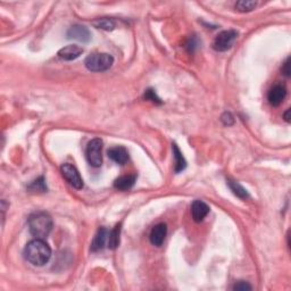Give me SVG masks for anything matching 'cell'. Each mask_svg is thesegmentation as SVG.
<instances>
[{
  "label": "cell",
  "instance_id": "7a4b0ae2",
  "mask_svg": "<svg viewBox=\"0 0 291 291\" xmlns=\"http://www.w3.org/2000/svg\"><path fill=\"white\" fill-rule=\"evenodd\" d=\"M27 224H29L31 234L37 239H44V238L48 237L52 229L51 217L45 212L33 213L27 220Z\"/></svg>",
  "mask_w": 291,
  "mask_h": 291
},
{
  "label": "cell",
  "instance_id": "d6986e66",
  "mask_svg": "<svg viewBox=\"0 0 291 291\" xmlns=\"http://www.w3.org/2000/svg\"><path fill=\"white\" fill-rule=\"evenodd\" d=\"M27 189L31 192H45L47 191V185H45V180L44 177H40L37 180H34L32 183H31Z\"/></svg>",
  "mask_w": 291,
  "mask_h": 291
},
{
  "label": "cell",
  "instance_id": "5b68a950",
  "mask_svg": "<svg viewBox=\"0 0 291 291\" xmlns=\"http://www.w3.org/2000/svg\"><path fill=\"white\" fill-rule=\"evenodd\" d=\"M238 38V32L234 30H227L221 32L219 36L215 38L213 44V48L216 51H226L232 48Z\"/></svg>",
  "mask_w": 291,
  "mask_h": 291
},
{
  "label": "cell",
  "instance_id": "4fadbf2b",
  "mask_svg": "<svg viewBox=\"0 0 291 291\" xmlns=\"http://www.w3.org/2000/svg\"><path fill=\"white\" fill-rule=\"evenodd\" d=\"M108 234H110V231L105 227H100L93 238L92 244H91V250L99 251L104 249V247L108 244Z\"/></svg>",
  "mask_w": 291,
  "mask_h": 291
},
{
  "label": "cell",
  "instance_id": "8992f818",
  "mask_svg": "<svg viewBox=\"0 0 291 291\" xmlns=\"http://www.w3.org/2000/svg\"><path fill=\"white\" fill-rule=\"evenodd\" d=\"M61 171H62L63 177L66 179V181H67L73 188L78 189V190L83 188V180L75 166H73L72 164H67V163L63 164L61 167Z\"/></svg>",
  "mask_w": 291,
  "mask_h": 291
},
{
  "label": "cell",
  "instance_id": "30bf717a",
  "mask_svg": "<svg viewBox=\"0 0 291 291\" xmlns=\"http://www.w3.org/2000/svg\"><path fill=\"white\" fill-rule=\"evenodd\" d=\"M209 213V206L201 201H195L191 205V215L195 222H201Z\"/></svg>",
  "mask_w": 291,
  "mask_h": 291
},
{
  "label": "cell",
  "instance_id": "6da1fadb",
  "mask_svg": "<svg viewBox=\"0 0 291 291\" xmlns=\"http://www.w3.org/2000/svg\"><path fill=\"white\" fill-rule=\"evenodd\" d=\"M24 257L27 262L36 266L47 264L51 257V249L47 243L42 239L30 241L24 249Z\"/></svg>",
  "mask_w": 291,
  "mask_h": 291
},
{
  "label": "cell",
  "instance_id": "44dd1931",
  "mask_svg": "<svg viewBox=\"0 0 291 291\" xmlns=\"http://www.w3.org/2000/svg\"><path fill=\"white\" fill-rule=\"evenodd\" d=\"M143 97H145V99L153 101V103H155V104H162V101H160L158 96H157L156 92L153 89L146 90L145 96H143Z\"/></svg>",
  "mask_w": 291,
  "mask_h": 291
},
{
  "label": "cell",
  "instance_id": "9c48e42d",
  "mask_svg": "<svg viewBox=\"0 0 291 291\" xmlns=\"http://www.w3.org/2000/svg\"><path fill=\"white\" fill-rule=\"evenodd\" d=\"M167 234V226L166 224L164 223H159L153 227L152 232H150L149 239L150 243H152L154 246L159 247L162 246L164 240H165Z\"/></svg>",
  "mask_w": 291,
  "mask_h": 291
},
{
  "label": "cell",
  "instance_id": "5bb4252c",
  "mask_svg": "<svg viewBox=\"0 0 291 291\" xmlns=\"http://www.w3.org/2000/svg\"><path fill=\"white\" fill-rule=\"evenodd\" d=\"M135 180H136L135 175H123V177H120L115 180L114 187L116 188L117 190L128 191L133 187V185H134Z\"/></svg>",
  "mask_w": 291,
  "mask_h": 291
},
{
  "label": "cell",
  "instance_id": "ac0fdd59",
  "mask_svg": "<svg viewBox=\"0 0 291 291\" xmlns=\"http://www.w3.org/2000/svg\"><path fill=\"white\" fill-rule=\"evenodd\" d=\"M93 26H96L97 29H101L105 31H113L115 29V22L112 19L108 17H103V19H98L92 22Z\"/></svg>",
  "mask_w": 291,
  "mask_h": 291
},
{
  "label": "cell",
  "instance_id": "9a60e30c",
  "mask_svg": "<svg viewBox=\"0 0 291 291\" xmlns=\"http://www.w3.org/2000/svg\"><path fill=\"white\" fill-rule=\"evenodd\" d=\"M122 224H117L113 230L108 234V244L107 246L110 249H116L120 246V236H121V229Z\"/></svg>",
  "mask_w": 291,
  "mask_h": 291
},
{
  "label": "cell",
  "instance_id": "8fae6325",
  "mask_svg": "<svg viewBox=\"0 0 291 291\" xmlns=\"http://www.w3.org/2000/svg\"><path fill=\"white\" fill-rule=\"evenodd\" d=\"M83 54V48L76 45H69L58 51V56L64 61H74Z\"/></svg>",
  "mask_w": 291,
  "mask_h": 291
},
{
  "label": "cell",
  "instance_id": "cb8c5ba5",
  "mask_svg": "<svg viewBox=\"0 0 291 291\" xmlns=\"http://www.w3.org/2000/svg\"><path fill=\"white\" fill-rule=\"evenodd\" d=\"M282 73L286 76H290V57L287 58V61L285 62V64H283Z\"/></svg>",
  "mask_w": 291,
  "mask_h": 291
},
{
  "label": "cell",
  "instance_id": "d4e9b609",
  "mask_svg": "<svg viewBox=\"0 0 291 291\" xmlns=\"http://www.w3.org/2000/svg\"><path fill=\"white\" fill-rule=\"evenodd\" d=\"M290 110H287V112L285 113V115H283V117H285V120L287 122H290Z\"/></svg>",
  "mask_w": 291,
  "mask_h": 291
},
{
  "label": "cell",
  "instance_id": "3957f363",
  "mask_svg": "<svg viewBox=\"0 0 291 291\" xmlns=\"http://www.w3.org/2000/svg\"><path fill=\"white\" fill-rule=\"evenodd\" d=\"M86 67L91 72H105L110 69L114 64V57L110 54H92L88 56L86 62Z\"/></svg>",
  "mask_w": 291,
  "mask_h": 291
},
{
  "label": "cell",
  "instance_id": "2e32d148",
  "mask_svg": "<svg viewBox=\"0 0 291 291\" xmlns=\"http://www.w3.org/2000/svg\"><path fill=\"white\" fill-rule=\"evenodd\" d=\"M173 156H174V159H175V167H174V171L175 173H180L184 170L185 167H187V162H185L183 155H182L181 150L179 149V147L173 143Z\"/></svg>",
  "mask_w": 291,
  "mask_h": 291
},
{
  "label": "cell",
  "instance_id": "7402d4cb",
  "mask_svg": "<svg viewBox=\"0 0 291 291\" xmlns=\"http://www.w3.org/2000/svg\"><path fill=\"white\" fill-rule=\"evenodd\" d=\"M251 289L252 287L247 281H238L236 282V285L233 286V290L236 291H248Z\"/></svg>",
  "mask_w": 291,
  "mask_h": 291
},
{
  "label": "cell",
  "instance_id": "ffe728a7",
  "mask_svg": "<svg viewBox=\"0 0 291 291\" xmlns=\"http://www.w3.org/2000/svg\"><path fill=\"white\" fill-rule=\"evenodd\" d=\"M256 6H257V2L252 1V0H241L236 3V8L241 13L251 12Z\"/></svg>",
  "mask_w": 291,
  "mask_h": 291
},
{
  "label": "cell",
  "instance_id": "277c9868",
  "mask_svg": "<svg viewBox=\"0 0 291 291\" xmlns=\"http://www.w3.org/2000/svg\"><path fill=\"white\" fill-rule=\"evenodd\" d=\"M88 163L93 167H100L103 164V141L100 139H92L88 143L86 150Z\"/></svg>",
  "mask_w": 291,
  "mask_h": 291
},
{
  "label": "cell",
  "instance_id": "e0dca14e",
  "mask_svg": "<svg viewBox=\"0 0 291 291\" xmlns=\"http://www.w3.org/2000/svg\"><path fill=\"white\" fill-rule=\"evenodd\" d=\"M227 185H229L230 190L232 191L238 198H240V199L249 198V194H248V191L239 183V182L227 180Z\"/></svg>",
  "mask_w": 291,
  "mask_h": 291
},
{
  "label": "cell",
  "instance_id": "ba28073f",
  "mask_svg": "<svg viewBox=\"0 0 291 291\" xmlns=\"http://www.w3.org/2000/svg\"><path fill=\"white\" fill-rule=\"evenodd\" d=\"M287 96V89L283 84H275L273 86L271 89H269L268 93V99L269 103L272 105V106H279L280 104L285 100Z\"/></svg>",
  "mask_w": 291,
  "mask_h": 291
},
{
  "label": "cell",
  "instance_id": "603a6c76",
  "mask_svg": "<svg viewBox=\"0 0 291 291\" xmlns=\"http://www.w3.org/2000/svg\"><path fill=\"white\" fill-rule=\"evenodd\" d=\"M221 120H222L224 125L230 126V125L234 124V117L232 116V114L227 113V112H226V113H224L222 116H221Z\"/></svg>",
  "mask_w": 291,
  "mask_h": 291
},
{
  "label": "cell",
  "instance_id": "7c38bea8",
  "mask_svg": "<svg viewBox=\"0 0 291 291\" xmlns=\"http://www.w3.org/2000/svg\"><path fill=\"white\" fill-rule=\"evenodd\" d=\"M108 157L116 164L124 165L129 160V153L124 147L116 146L108 150Z\"/></svg>",
  "mask_w": 291,
  "mask_h": 291
},
{
  "label": "cell",
  "instance_id": "52a82bcc",
  "mask_svg": "<svg viewBox=\"0 0 291 291\" xmlns=\"http://www.w3.org/2000/svg\"><path fill=\"white\" fill-rule=\"evenodd\" d=\"M66 37L69 40H76L80 42H89L91 40V33L88 27L83 25H73L66 33Z\"/></svg>",
  "mask_w": 291,
  "mask_h": 291
}]
</instances>
